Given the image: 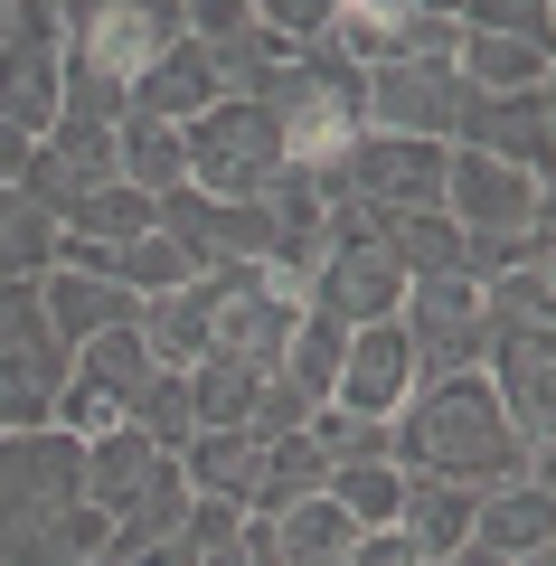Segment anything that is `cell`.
<instances>
[{
	"instance_id": "cell-31",
	"label": "cell",
	"mask_w": 556,
	"mask_h": 566,
	"mask_svg": "<svg viewBox=\"0 0 556 566\" xmlns=\"http://www.w3.org/2000/svg\"><path fill=\"white\" fill-rule=\"evenodd\" d=\"M339 349H349V322H331V312H312V303H302V322H293V340H283L274 378H293V387H302V397H312V406H331Z\"/></svg>"
},
{
	"instance_id": "cell-24",
	"label": "cell",
	"mask_w": 556,
	"mask_h": 566,
	"mask_svg": "<svg viewBox=\"0 0 556 566\" xmlns=\"http://www.w3.org/2000/svg\"><path fill=\"white\" fill-rule=\"evenodd\" d=\"M368 237H378L387 255L406 264V283H424V274H462V227L443 218V208H387V218H368Z\"/></svg>"
},
{
	"instance_id": "cell-7",
	"label": "cell",
	"mask_w": 556,
	"mask_h": 566,
	"mask_svg": "<svg viewBox=\"0 0 556 566\" xmlns=\"http://www.w3.org/2000/svg\"><path fill=\"white\" fill-rule=\"evenodd\" d=\"M57 29H66V57L114 85H133L170 39H189L179 0H57Z\"/></svg>"
},
{
	"instance_id": "cell-16",
	"label": "cell",
	"mask_w": 556,
	"mask_h": 566,
	"mask_svg": "<svg viewBox=\"0 0 556 566\" xmlns=\"http://www.w3.org/2000/svg\"><path fill=\"white\" fill-rule=\"evenodd\" d=\"M133 312H141V293H123V283H104V274H76V264H48L39 274V322H48L57 349H85L95 331L133 322Z\"/></svg>"
},
{
	"instance_id": "cell-5",
	"label": "cell",
	"mask_w": 556,
	"mask_h": 566,
	"mask_svg": "<svg viewBox=\"0 0 556 566\" xmlns=\"http://www.w3.org/2000/svg\"><path fill=\"white\" fill-rule=\"evenodd\" d=\"M179 161H189V189H208V199H264L293 170L274 114L255 95H218L208 114H189L179 123Z\"/></svg>"
},
{
	"instance_id": "cell-40",
	"label": "cell",
	"mask_w": 556,
	"mask_h": 566,
	"mask_svg": "<svg viewBox=\"0 0 556 566\" xmlns=\"http://www.w3.org/2000/svg\"><path fill=\"white\" fill-rule=\"evenodd\" d=\"M264 29H283V39H321V29L339 20V0H245Z\"/></svg>"
},
{
	"instance_id": "cell-39",
	"label": "cell",
	"mask_w": 556,
	"mask_h": 566,
	"mask_svg": "<svg viewBox=\"0 0 556 566\" xmlns=\"http://www.w3.org/2000/svg\"><path fill=\"white\" fill-rule=\"evenodd\" d=\"M29 340H48V322H39V274H29V283H0V349H29Z\"/></svg>"
},
{
	"instance_id": "cell-3",
	"label": "cell",
	"mask_w": 556,
	"mask_h": 566,
	"mask_svg": "<svg viewBox=\"0 0 556 566\" xmlns=\"http://www.w3.org/2000/svg\"><path fill=\"white\" fill-rule=\"evenodd\" d=\"M255 104L274 114L283 161H293V170H321L339 142L368 123V66H349L331 39H302V48H293V66H283V76L264 85Z\"/></svg>"
},
{
	"instance_id": "cell-9",
	"label": "cell",
	"mask_w": 556,
	"mask_h": 566,
	"mask_svg": "<svg viewBox=\"0 0 556 566\" xmlns=\"http://www.w3.org/2000/svg\"><path fill=\"white\" fill-rule=\"evenodd\" d=\"M151 227L199 264V274H208V264H264V245H274L264 199H208V189H189V180L151 199Z\"/></svg>"
},
{
	"instance_id": "cell-18",
	"label": "cell",
	"mask_w": 556,
	"mask_h": 566,
	"mask_svg": "<svg viewBox=\"0 0 556 566\" xmlns=\"http://www.w3.org/2000/svg\"><path fill=\"white\" fill-rule=\"evenodd\" d=\"M255 472H264V434L255 424H199L189 444H179V482L199 491V501H255Z\"/></svg>"
},
{
	"instance_id": "cell-10",
	"label": "cell",
	"mask_w": 556,
	"mask_h": 566,
	"mask_svg": "<svg viewBox=\"0 0 556 566\" xmlns=\"http://www.w3.org/2000/svg\"><path fill=\"white\" fill-rule=\"evenodd\" d=\"M547 180L537 170H510L491 161V151H462L453 142V161H443V218L462 227V237H510V227H547Z\"/></svg>"
},
{
	"instance_id": "cell-36",
	"label": "cell",
	"mask_w": 556,
	"mask_h": 566,
	"mask_svg": "<svg viewBox=\"0 0 556 566\" xmlns=\"http://www.w3.org/2000/svg\"><path fill=\"white\" fill-rule=\"evenodd\" d=\"M123 424H133V434H151L160 453H179L189 434H199V416H189V378H179V368H160V378L123 406Z\"/></svg>"
},
{
	"instance_id": "cell-6",
	"label": "cell",
	"mask_w": 556,
	"mask_h": 566,
	"mask_svg": "<svg viewBox=\"0 0 556 566\" xmlns=\"http://www.w3.org/2000/svg\"><path fill=\"white\" fill-rule=\"evenodd\" d=\"M481 378H491L500 416L528 434V444H556V312H491L481 303Z\"/></svg>"
},
{
	"instance_id": "cell-33",
	"label": "cell",
	"mask_w": 556,
	"mask_h": 566,
	"mask_svg": "<svg viewBox=\"0 0 556 566\" xmlns=\"http://www.w3.org/2000/svg\"><path fill=\"white\" fill-rule=\"evenodd\" d=\"M57 227L66 237H95V245H123V237H151V199H141L133 180H104V189H85Z\"/></svg>"
},
{
	"instance_id": "cell-13",
	"label": "cell",
	"mask_w": 556,
	"mask_h": 566,
	"mask_svg": "<svg viewBox=\"0 0 556 566\" xmlns=\"http://www.w3.org/2000/svg\"><path fill=\"white\" fill-rule=\"evenodd\" d=\"M453 142L547 180V161H556V95H547V85H518V95H462Z\"/></svg>"
},
{
	"instance_id": "cell-44",
	"label": "cell",
	"mask_w": 556,
	"mask_h": 566,
	"mask_svg": "<svg viewBox=\"0 0 556 566\" xmlns=\"http://www.w3.org/2000/svg\"><path fill=\"white\" fill-rule=\"evenodd\" d=\"M0 10H20V0H0Z\"/></svg>"
},
{
	"instance_id": "cell-14",
	"label": "cell",
	"mask_w": 556,
	"mask_h": 566,
	"mask_svg": "<svg viewBox=\"0 0 556 566\" xmlns=\"http://www.w3.org/2000/svg\"><path fill=\"white\" fill-rule=\"evenodd\" d=\"M462 95L472 85L453 66H424V57H387L368 66V133H416V142H453Z\"/></svg>"
},
{
	"instance_id": "cell-38",
	"label": "cell",
	"mask_w": 556,
	"mask_h": 566,
	"mask_svg": "<svg viewBox=\"0 0 556 566\" xmlns=\"http://www.w3.org/2000/svg\"><path fill=\"white\" fill-rule=\"evenodd\" d=\"M462 29H500V39L547 48V0H462Z\"/></svg>"
},
{
	"instance_id": "cell-19",
	"label": "cell",
	"mask_w": 556,
	"mask_h": 566,
	"mask_svg": "<svg viewBox=\"0 0 556 566\" xmlns=\"http://www.w3.org/2000/svg\"><path fill=\"white\" fill-rule=\"evenodd\" d=\"M227 85H218V57H208L199 39H170L151 66L133 76V114H160V123H189V114H208Z\"/></svg>"
},
{
	"instance_id": "cell-1",
	"label": "cell",
	"mask_w": 556,
	"mask_h": 566,
	"mask_svg": "<svg viewBox=\"0 0 556 566\" xmlns=\"http://www.w3.org/2000/svg\"><path fill=\"white\" fill-rule=\"evenodd\" d=\"M397 472H424V482H462V491H491V482H556V444H528L510 416H500L491 378L481 368H453V378H424L416 397L397 406Z\"/></svg>"
},
{
	"instance_id": "cell-41",
	"label": "cell",
	"mask_w": 556,
	"mask_h": 566,
	"mask_svg": "<svg viewBox=\"0 0 556 566\" xmlns=\"http://www.w3.org/2000/svg\"><path fill=\"white\" fill-rule=\"evenodd\" d=\"M20 170H29V133H10V123H0V189L20 180Z\"/></svg>"
},
{
	"instance_id": "cell-22",
	"label": "cell",
	"mask_w": 556,
	"mask_h": 566,
	"mask_svg": "<svg viewBox=\"0 0 556 566\" xmlns=\"http://www.w3.org/2000/svg\"><path fill=\"white\" fill-rule=\"evenodd\" d=\"M66 368H76V349H57V340L0 349V434H29V424H48V406H57Z\"/></svg>"
},
{
	"instance_id": "cell-21",
	"label": "cell",
	"mask_w": 556,
	"mask_h": 566,
	"mask_svg": "<svg viewBox=\"0 0 556 566\" xmlns=\"http://www.w3.org/2000/svg\"><path fill=\"white\" fill-rule=\"evenodd\" d=\"M264 528H274V566H339L349 557V510L331 501V491H312V501H283V510H255Z\"/></svg>"
},
{
	"instance_id": "cell-27",
	"label": "cell",
	"mask_w": 556,
	"mask_h": 566,
	"mask_svg": "<svg viewBox=\"0 0 556 566\" xmlns=\"http://www.w3.org/2000/svg\"><path fill=\"white\" fill-rule=\"evenodd\" d=\"M114 170L141 189V199L179 189V180H189V161H179V123H160V114H133V104H123V123H114Z\"/></svg>"
},
{
	"instance_id": "cell-12",
	"label": "cell",
	"mask_w": 556,
	"mask_h": 566,
	"mask_svg": "<svg viewBox=\"0 0 556 566\" xmlns=\"http://www.w3.org/2000/svg\"><path fill=\"white\" fill-rule=\"evenodd\" d=\"M302 303L331 312V322H349V331H358V322H397V303H406V264L387 255L368 227H358V237H331V255L302 274Z\"/></svg>"
},
{
	"instance_id": "cell-25",
	"label": "cell",
	"mask_w": 556,
	"mask_h": 566,
	"mask_svg": "<svg viewBox=\"0 0 556 566\" xmlns=\"http://www.w3.org/2000/svg\"><path fill=\"white\" fill-rule=\"evenodd\" d=\"M472 501H481V491H462V482H424V472H406L397 528L416 538V557H453V547L472 538Z\"/></svg>"
},
{
	"instance_id": "cell-43",
	"label": "cell",
	"mask_w": 556,
	"mask_h": 566,
	"mask_svg": "<svg viewBox=\"0 0 556 566\" xmlns=\"http://www.w3.org/2000/svg\"><path fill=\"white\" fill-rule=\"evenodd\" d=\"M406 10H434V20H462V0H406Z\"/></svg>"
},
{
	"instance_id": "cell-28",
	"label": "cell",
	"mask_w": 556,
	"mask_h": 566,
	"mask_svg": "<svg viewBox=\"0 0 556 566\" xmlns=\"http://www.w3.org/2000/svg\"><path fill=\"white\" fill-rule=\"evenodd\" d=\"M179 378H189V416H199V424H255V397H264V368H255V359L199 349Z\"/></svg>"
},
{
	"instance_id": "cell-8",
	"label": "cell",
	"mask_w": 556,
	"mask_h": 566,
	"mask_svg": "<svg viewBox=\"0 0 556 566\" xmlns=\"http://www.w3.org/2000/svg\"><path fill=\"white\" fill-rule=\"evenodd\" d=\"M293 322H302V293L283 274H264V264H208V349L274 368Z\"/></svg>"
},
{
	"instance_id": "cell-29",
	"label": "cell",
	"mask_w": 556,
	"mask_h": 566,
	"mask_svg": "<svg viewBox=\"0 0 556 566\" xmlns=\"http://www.w3.org/2000/svg\"><path fill=\"white\" fill-rule=\"evenodd\" d=\"M76 378H85V387H104L114 406H133L141 387L160 378V359H151V340H141L133 322H114V331H95V340L76 349Z\"/></svg>"
},
{
	"instance_id": "cell-17",
	"label": "cell",
	"mask_w": 556,
	"mask_h": 566,
	"mask_svg": "<svg viewBox=\"0 0 556 566\" xmlns=\"http://www.w3.org/2000/svg\"><path fill=\"white\" fill-rule=\"evenodd\" d=\"M472 538L500 547V557H537V547H556V482H537V472L491 482L472 501Z\"/></svg>"
},
{
	"instance_id": "cell-2",
	"label": "cell",
	"mask_w": 556,
	"mask_h": 566,
	"mask_svg": "<svg viewBox=\"0 0 556 566\" xmlns=\"http://www.w3.org/2000/svg\"><path fill=\"white\" fill-rule=\"evenodd\" d=\"M114 538L85 501V444L57 424L0 434V566H76Z\"/></svg>"
},
{
	"instance_id": "cell-30",
	"label": "cell",
	"mask_w": 556,
	"mask_h": 566,
	"mask_svg": "<svg viewBox=\"0 0 556 566\" xmlns=\"http://www.w3.org/2000/svg\"><path fill=\"white\" fill-rule=\"evenodd\" d=\"M312 491H331V453L312 444V424L302 434H264V472H255L245 510H283V501H312Z\"/></svg>"
},
{
	"instance_id": "cell-4",
	"label": "cell",
	"mask_w": 556,
	"mask_h": 566,
	"mask_svg": "<svg viewBox=\"0 0 556 566\" xmlns=\"http://www.w3.org/2000/svg\"><path fill=\"white\" fill-rule=\"evenodd\" d=\"M443 161L453 142H416V133H368L358 123L331 161L312 170L331 208H358V218H387V208H443Z\"/></svg>"
},
{
	"instance_id": "cell-20",
	"label": "cell",
	"mask_w": 556,
	"mask_h": 566,
	"mask_svg": "<svg viewBox=\"0 0 556 566\" xmlns=\"http://www.w3.org/2000/svg\"><path fill=\"white\" fill-rule=\"evenodd\" d=\"M160 463H170V453H160L151 434H133V424H114V434H85V501L104 510V528H114V510H133L141 491L160 482Z\"/></svg>"
},
{
	"instance_id": "cell-35",
	"label": "cell",
	"mask_w": 556,
	"mask_h": 566,
	"mask_svg": "<svg viewBox=\"0 0 556 566\" xmlns=\"http://www.w3.org/2000/svg\"><path fill=\"white\" fill-rule=\"evenodd\" d=\"M312 444L331 463H397V416H349V406H321Z\"/></svg>"
},
{
	"instance_id": "cell-42",
	"label": "cell",
	"mask_w": 556,
	"mask_h": 566,
	"mask_svg": "<svg viewBox=\"0 0 556 566\" xmlns=\"http://www.w3.org/2000/svg\"><path fill=\"white\" fill-rule=\"evenodd\" d=\"M76 566H133V557H123V547H114V538H104V547H95V557H76Z\"/></svg>"
},
{
	"instance_id": "cell-23",
	"label": "cell",
	"mask_w": 556,
	"mask_h": 566,
	"mask_svg": "<svg viewBox=\"0 0 556 566\" xmlns=\"http://www.w3.org/2000/svg\"><path fill=\"white\" fill-rule=\"evenodd\" d=\"M133 331L151 340V359H160V368H189V359L208 349V274L170 283V293H141Z\"/></svg>"
},
{
	"instance_id": "cell-37",
	"label": "cell",
	"mask_w": 556,
	"mask_h": 566,
	"mask_svg": "<svg viewBox=\"0 0 556 566\" xmlns=\"http://www.w3.org/2000/svg\"><path fill=\"white\" fill-rule=\"evenodd\" d=\"M518 264H556V218L547 227H510V237H462V274L472 283L518 274Z\"/></svg>"
},
{
	"instance_id": "cell-32",
	"label": "cell",
	"mask_w": 556,
	"mask_h": 566,
	"mask_svg": "<svg viewBox=\"0 0 556 566\" xmlns=\"http://www.w3.org/2000/svg\"><path fill=\"white\" fill-rule=\"evenodd\" d=\"M57 264V218L29 189H0V283H29Z\"/></svg>"
},
{
	"instance_id": "cell-26",
	"label": "cell",
	"mask_w": 556,
	"mask_h": 566,
	"mask_svg": "<svg viewBox=\"0 0 556 566\" xmlns=\"http://www.w3.org/2000/svg\"><path fill=\"white\" fill-rule=\"evenodd\" d=\"M453 76L472 95H518V85H547V48L537 39H500V29H462Z\"/></svg>"
},
{
	"instance_id": "cell-15",
	"label": "cell",
	"mask_w": 556,
	"mask_h": 566,
	"mask_svg": "<svg viewBox=\"0 0 556 566\" xmlns=\"http://www.w3.org/2000/svg\"><path fill=\"white\" fill-rule=\"evenodd\" d=\"M416 397V349H406L397 322H358L349 349H339V378H331V406L349 416H397Z\"/></svg>"
},
{
	"instance_id": "cell-34",
	"label": "cell",
	"mask_w": 556,
	"mask_h": 566,
	"mask_svg": "<svg viewBox=\"0 0 556 566\" xmlns=\"http://www.w3.org/2000/svg\"><path fill=\"white\" fill-rule=\"evenodd\" d=\"M331 501L349 510V528H397L406 472L397 463H331Z\"/></svg>"
},
{
	"instance_id": "cell-11",
	"label": "cell",
	"mask_w": 556,
	"mask_h": 566,
	"mask_svg": "<svg viewBox=\"0 0 556 566\" xmlns=\"http://www.w3.org/2000/svg\"><path fill=\"white\" fill-rule=\"evenodd\" d=\"M397 331H406V349H416V387L472 368V359H481V283H472V274H424V283H406Z\"/></svg>"
}]
</instances>
